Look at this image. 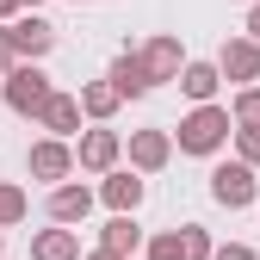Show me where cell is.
<instances>
[{"mask_svg": "<svg viewBox=\"0 0 260 260\" xmlns=\"http://www.w3.org/2000/svg\"><path fill=\"white\" fill-rule=\"evenodd\" d=\"M236 112L230 106H217V100H205V106H192L186 118H180V130H174V143H180V155H217L223 143L236 137Z\"/></svg>", "mask_w": 260, "mask_h": 260, "instance_id": "obj_1", "label": "cell"}, {"mask_svg": "<svg viewBox=\"0 0 260 260\" xmlns=\"http://www.w3.org/2000/svg\"><path fill=\"white\" fill-rule=\"evenodd\" d=\"M50 75L38 69V62H13L7 69V81H0V100H7L19 118H44V106H50Z\"/></svg>", "mask_w": 260, "mask_h": 260, "instance_id": "obj_2", "label": "cell"}, {"mask_svg": "<svg viewBox=\"0 0 260 260\" xmlns=\"http://www.w3.org/2000/svg\"><path fill=\"white\" fill-rule=\"evenodd\" d=\"M254 192H260V180H254V161H217L211 168V199L223 205V211H248L254 205Z\"/></svg>", "mask_w": 260, "mask_h": 260, "instance_id": "obj_3", "label": "cell"}, {"mask_svg": "<svg viewBox=\"0 0 260 260\" xmlns=\"http://www.w3.org/2000/svg\"><path fill=\"white\" fill-rule=\"evenodd\" d=\"M75 168H81V161H75L69 137H44V143H31V155H25V174L31 180H50V186H62Z\"/></svg>", "mask_w": 260, "mask_h": 260, "instance_id": "obj_4", "label": "cell"}, {"mask_svg": "<svg viewBox=\"0 0 260 260\" xmlns=\"http://www.w3.org/2000/svg\"><path fill=\"white\" fill-rule=\"evenodd\" d=\"M7 38H13V50H19V62H44L50 50H56V25L50 19H38V13H19L13 25H7Z\"/></svg>", "mask_w": 260, "mask_h": 260, "instance_id": "obj_5", "label": "cell"}, {"mask_svg": "<svg viewBox=\"0 0 260 260\" xmlns=\"http://www.w3.org/2000/svg\"><path fill=\"white\" fill-rule=\"evenodd\" d=\"M217 69H223V81L254 87L260 81V38H230V44L217 50Z\"/></svg>", "mask_w": 260, "mask_h": 260, "instance_id": "obj_6", "label": "cell"}, {"mask_svg": "<svg viewBox=\"0 0 260 260\" xmlns=\"http://www.w3.org/2000/svg\"><path fill=\"white\" fill-rule=\"evenodd\" d=\"M118 155H124V137H118V130H81V143H75V161H81L87 174H112Z\"/></svg>", "mask_w": 260, "mask_h": 260, "instance_id": "obj_7", "label": "cell"}, {"mask_svg": "<svg viewBox=\"0 0 260 260\" xmlns=\"http://www.w3.org/2000/svg\"><path fill=\"white\" fill-rule=\"evenodd\" d=\"M93 205H100V192L93 186H75V180H62V186H50V223H87L93 217Z\"/></svg>", "mask_w": 260, "mask_h": 260, "instance_id": "obj_8", "label": "cell"}, {"mask_svg": "<svg viewBox=\"0 0 260 260\" xmlns=\"http://www.w3.org/2000/svg\"><path fill=\"white\" fill-rule=\"evenodd\" d=\"M174 161V130H130V168L137 174H161Z\"/></svg>", "mask_w": 260, "mask_h": 260, "instance_id": "obj_9", "label": "cell"}, {"mask_svg": "<svg viewBox=\"0 0 260 260\" xmlns=\"http://www.w3.org/2000/svg\"><path fill=\"white\" fill-rule=\"evenodd\" d=\"M143 62H149V75H155V87H161V81H180L186 50H180V38H174V31H155V38L143 44Z\"/></svg>", "mask_w": 260, "mask_h": 260, "instance_id": "obj_10", "label": "cell"}, {"mask_svg": "<svg viewBox=\"0 0 260 260\" xmlns=\"http://www.w3.org/2000/svg\"><path fill=\"white\" fill-rule=\"evenodd\" d=\"M106 75H112V87L124 93V100H143V93L155 87V75H149V62H143V50H124V56L112 62Z\"/></svg>", "mask_w": 260, "mask_h": 260, "instance_id": "obj_11", "label": "cell"}, {"mask_svg": "<svg viewBox=\"0 0 260 260\" xmlns=\"http://www.w3.org/2000/svg\"><path fill=\"white\" fill-rule=\"evenodd\" d=\"M143 192H149V186H143L137 168H112L106 186H100V199H106V211H137V205H143Z\"/></svg>", "mask_w": 260, "mask_h": 260, "instance_id": "obj_12", "label": "cell"}, {"mask_svg": "<svg viewBox=\"0 0 260 260\" xmlns=\"http://www.w3.org/2000/svg\"><path fill=\"white\" fill-rule=\"evenodd\" d=\"M31 260H81L75 223H50V230H38V236H31Z\"/></svg>", "mask_w": 260, "mask_h": 260, "instance_id": "obj_13", "label": "cell"}, {"mask_svg": "<svg viewBox=\"0 0 260 260\" xmlns=\"http://www.w3.org/2000/svg\"><path fill=\"white\" fill-rule=\"evenodd\" d=\"M81 93H50V106H44V130H50V137H81Z\"/></svg>", "mask_w": 260, "mask_h": 260, "instance_id": "obj_14", "label": "cell"}, {"mask_svg": "<svg viewBox=\"0 0 260 260\" xmlns=\"http://www.w3.org/2000/svg\"><path fill=\"white\" fill-rule=\"evenodd\" d=\"M217 87H223V69H217V62H186V69H180V93H186L192 106L217 100Z\"/></svg>", "mask_w": 260, "mask_h": 260, "instance_id": "obj_15", "label": "cell"}, {"mask_svg": "<svg viewBox=\"0 0 260 260\" xmlns=\"http://www.w3.org/2000/svg\"><path fill=\"white\" fill-rule=\"evenodd\" d=\"M118 106H124V93L112 87V75H106V81H81V112H87L93 124H106Z\"/></svg>", "mask_w": 260, "mask_h": 260, "instance_id": "obj_16", "label": "cell"}, {"mask_svg": "<svg viewBox=\"0 0 260 260\" xmlns=\"http://www.w3.org/2000/svg\"><path fill=\"white\" fill-rule=\"evenodd\" d=\"M100 242H106V248H118V254L149 248V242H143V230H137V211H112V223L100 230Z\"/></svg>", "mask_w": 260, "mask_h": 260, "instance_id": "obj_17", "label": "cell"}, {"mask_svg": "<svg viewBox=\"0 0 260 260\" xmlns=\"http://www.w3.org/2000/svg\"><path fill=\"white\" fill-rule=\"evenodd\" d=\"M25 217H31V192L13 186V180H0V230H13V223H25Z\"/></svg>", "mask_w": 260, "mask_h": 260, "instance_id": "obj_18", "label": "cell"}, {"mask_svg": "<svg viewBox=\"0 0 260 260\" xmlns=\"http://www.w3.org/2000/svg\"><path fill=\"white\" fill-rule=\"evenodd\" d=\"M180 248H186V260H211L217 254V242H211L205 223H180Z\"/></svg>", "mask_w": 260, "mask_h": 260, "instance_id": "obj_19", "label": "cell"}, {"mask_svg": "<svg viewBox=\"0 0 260 260\" xmlns=\"http://www.w3.org/2000/svg\"><path fill=\"white\" fill-rule=\"evenodd\" d=\"M230 112H236V124H260V81L254 87H236V106Z\"/></svg>", "mask_w": 260, "mask_h": 260, "instance_id": "obj_20", "label": "cell"}, {"mask_svg": "<svg viewBox=\"0 0 260 260\" xmlns=\"http://www.w3.org/2000/svg\"><path fill=\"white\" fill-rule=\"evenodd\" d=\"M236 155L260 168V124H236Z\"/></svg>", "mask_w": 260, "mask_h": 260, "instance_id": "obj_21", "label": "cell"}, {"mask_svg": "<svg viewBox=\"0 0 260 260\" xmlns=\"http://www.w3.org/2000/svg\"><path fill=\"white\" fill-rule=\"evenodd\" d=\"M149 260H186V248H180V230L155 236V242H149Z\"/></svg>", "mask_w": 260, "mask_h": 260, "instance_id": "obj_22", "label": "cell"}, {"mask_svg": "<svg viewBox=\"0 0 260 260\" xmlns=\"http://www.w3.org/2000/svg\"><path fill=\"white\" fill-rule=\"evenodd\" d=\"M211 260H260V254H254V248H248V242H223V248H217V254H211Z\"/></svg>", "mask_w": 260, "mask_h": 260, "instance_id": "obj_23", "label": "cell"}, {"mask_svg": "<svg viewBox=\"0 0 260 260\" xmlns=\"http://www.w3.org/2000/svg\"><path fill=\"white\" fill-rule=\"evenodd\" d=\"M13 62H19V50H13V38H7V25H0V75H7Z\"/></svg>", "mask_w": 260, "mask_h": 260, "instance_id": "obj_24", "label": "cell"}, {"mask_svg": "<svg viewBox=\"0 0 260 260\" xmlns=\"http://www.w3.org/2000/svg\"><path fill=\"white\" fill-rule=\"evenodd\" d=\"M19 13H25V0H0V25H13Z\"/></svg>", "mask_w": 260, "mask_h": 260, "instance_id": "obj_25", "label": "cell"}, {"mask_svg": "<svg viewBox=\"0 0 260 260\" xmlns=\"http://www.w3.org/2000/svg\"><path fill=\"white\" fill-rule=\"evenodd\" d=\"M248 38H260V0L248 7Z\"/></svg>", "mask_w": 260, "mask_h": 260, "instance_id": "obj_26", "label": "cell"}, {"mask_svg": "<svg viewBox=\"0 0 260 260\" xmlns=\"http://www.w3.org/2000/svg\"><path fill=\"white\" fill-rule=\"evenodd\" d=\"M87 260H124V254H118V248H106V242H100V254H87Z\"/></svg>", "mask_w": 260, "mask_h": 260, "instance_id": "obj_27", "label": "cell"}, {"mask_svg": "<svg viewBox=\"0 0 260 260\" xmlns=\"http://www.w3.org/2000/svg\"><path fill=\"white\" fill-rule=\"evenodd\" d=\"M25 7H44V0H25Z\"/></svg>", "mask_w": 260, "mask_h": 260, "instance_id": "obj_28", "label": "cell"}, {"mask_svg": "<svg viewBox=\"0 0 260 260\" xmlns=\"http://www.w3.org/2000/svg\"><path fill=\"white\" fill-rule=\"evenodd\" d=\"M0 81H7V75H0Z\"/></svg>", "mask_w": 260, "mask_h": 260, "instance_id": "obj_29", "label": "cell"}, {"mask_svg": "<svg viewBox=\"0 0 260 260\" xmlns=\"http://www.w3.org/2000/svg\"><path fill=\"white\" fill-rule=\"evenodd\" d=\"M75 7H81V0H75Z\"/></svg>", "mask_w": 260, "mask_h": 260, "instance_id": "obj_30", "label": "cell"}]
</instances>
